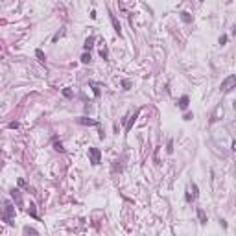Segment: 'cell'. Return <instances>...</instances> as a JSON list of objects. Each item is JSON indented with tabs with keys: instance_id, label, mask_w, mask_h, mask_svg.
Returning <instances> with one entry per match:
<instances>
[{
	"instance_id": "52a82bcc",
	"label": "cell",
	"mask_w": 236,
	"mask_h": 236,
	"mask_svg": "<svg viewBox=\"0 0 236 236\" xmlns=\"http://www.w3.org/2000/svg\"><path fill=\"white\" fill-rule=\"evenodd\" d=\"M188 103H190V98H188V96H181L177 105H179V109H183V111H184V109L188 107Z\"/></svg>"
},
{
	"instance_id": "8fae6325",
	"label": "cell",
	"mask_w": 236,
	"mask_h": 236,
	"mask_svg": "<svg viewBox=\"0 0 236 236\" xmlns=\"http://www.w3.org/2000/svg\"><path fill=\"white\" fill-rule=\"evenodd\" d=\"M197 218H199V223H207V214H205L203 208H197Z\"/></svg>"
},
{
	"instance_id": "44dd1931",
	"label": "cell",
	"mask_w": 236,
	"mask_h": 236,
	"mask_svg": "<svg viewBox=\"0 0 236 236\" xmlns=\"http://www.w3.org/2000/svg\"><path fill=\"white\" fill-rule=\"evenodd\" d=\"M63 94H65L67 98H72V90H70V89H65V90H63Z\"/></svg>"
},
{
	"instance_id": "5bb4252c",
	"label": "cell",
	"mask_w": 236,
	"mask_h": 236,
	"mask_svg": "<svg viewBox=\"0 0 236 236\" xmlns=\"http://www.w3.org/2000/svg\"><path fill=\"white\" fill-rule=\"evenodd\" d=\"M100 56H102L103 59L109 57V50H107V46H105V44H103V48H100Z\"/></svg>"
},
{
	"instance_id": "484cf974",
	"label": "cell",
	"mask_w": 236,
	"mask_h": 236,
	"mask_svg": "<svg viewBox=\"0 0 236 236\" xmlns=\"http://www.w3.org/2000/svg\"><path fill=\"white\" fill-rule=\"evenodd\" d=\"M2 166H4V162H2V160H0V170H2Z\"/></svg>"
},
{
	"instance_id": "ac0fdd59",
	"label": "cell",
	"mask_w": 236,
	"mask_h": 236,
	"mask_svg": "<svg viewBox=\"0 0 236 236\" xmlns=\"http://www.w3.org/2000/svg\"><path fill=\"white\" fill-rule=\"evenodd\" d=\"M122 87L127 90V89H131V81H129V79H122Z\"/></svg>"
},
{
	"instance_id": "cb8c5ba5",
	"label": "cell",
	"mask_w": 236,
	"mask_h": 236,
	"mask_svg": "<svg viewBox=\"0 0 236 236\" xmlns=\"http://www.w3.org/2000/svg\"><path fill=\"white\" fill-rule=\"evenodd\" d=\"M9 127H11V129H17V127H19V122H9Z\"/></svg>"
},
{
	"instance_id": "9c48e42d",
	"label": "cell",
	"mask_w": 236,
	"mask_h": 236,
	"mask_svg": "<svg viewBox=\"0 0 236 236\" xmlns=\"http://www.w3.org/2000/svg\"><path fill=\"white\" fill-rule=\"evenodd\" d=\"M78 122L83 124V125H98V122L92 120V118H78Z\"/></svg>"
},
{
	"instance_id": "9a60e30c",
	"label": "cell",
	"mask_w": 236,
	"mask_h": 236,
	"mask_svg": "<svg viewBox=\"0 0 236 236\" xmlns=\"http://www.w3.org/2000/svg\"><path fill=\"white\" fill-rule=\"evenodd\" d=\"M28 212H30V216L37 218V210H35V205H33V203H30V208H28Z\"/></svg>"
},
{
	"instance_id": "d4e9b609",
	"label": "cell",
	"mask_w": 236,
	"mask_h": 236,
	"mask_svg": "<svg viewBox=\"0 0 236 236\" xmlns=\"http://www.w3.org/2000/svg\"><path fill=\"white\" fill-rule=\"evenodd\" d=\"M192 190H194V197H195V195H197V186H195V184H192Z\"/></svg>"
},
{
	"instance_id": "3957f363",
	"label": "cell",
	"mask_w": 236,
	"mask_h": 236,
	"mask_svg": "<svg viewBox=\"0 0 236 236\" xmlns=\"http://www.w3.org/2000/svg\"><path fill=\"white\" fill-rule=\"evenodd\" d=\"M89 157H90V162L96 166V164H100V160H102V151L98 148H89Z\"/></svg>"
},
{
	"instance_id": "277c9868",
	"label": "cell",
	"mask_w": 236,
	"mask_h": 236,
	"mask_svg": "<svg viewBox=\"0 0 236 236\" xmlns=\"http://www.w3.org/2000/svg\"><path fill=\"white\" fill-rule=\"evenodd\" d=\"M11 197H13V201L19 205V207H22V195H21V190L19 188H13L11 190Z\"/></svg>"
},
{
	"instance_id": "d6986e66",
	"label": "cell",
	"mask_w": 236,
	"mask_h": 236,
	"mask_svg": "<svg viewBox=\"0 0 236 236\" xmlns=\"http://www.w3.org/2000/svg\"><path fill=\"white\" fill-rule=\"evenodd\" d=\"M90 87L94 89V96H100V87H98V85L96 83H90Z\"/></svg>"
},
{
	"instance_id": "7402d4cb",
	"label": "cell",
	"mask_w": 236,
	"mask_h": 236,
	"mask_svg": "<svg viewBox=\"0 0 236 236\" xmlns=\"http://www.w3.org/2000/svg\"><path fill=\"white\" fill-rule=\"evenodd\" d=\"M192 118H194L192 113H184V116H183V120H192Z\"/></svg>"
},
{
	"instance_id": "5b68a950",
	"label": "cell",
	"mask_w": 236,
	"mask_h": 236,
	"mask_svg": "<svg viewBox=\"0 0 236 236\" xmlns=\"http://www.w3.org/2000/svg\"><path fill=\"white\" fill-rule=\"evenodd\" d=\"M94 41H96V37H94V35H89L87 39H85V44H83V48L85 50H90L94 46Z\"/></svg>"
},
{
	"instance_id": "30bf717a",
	"label": "cell",
	"mask_w": 236,
	"mask_h": 236,
	"mask_svg": "<svg viewBox=\"0 0 236 236\" xmlns=\"http://www.w3.org/2000/svg\"><path fill=\"white\" fill-rule=\"evenodd\" d=\"M181 21L186 22V24H190V22H192V15H190L188 11H181Z\"/></svg>"
},
{
	"instance_id": "6da1fadb",
	"label": "cell",
	"mask_w": 236,
	"mask_h": 236,
	"mask_svg": "<svg viewBox=\"0 0 236 236\" xmlns=\"http://www.w3.org/2000/svg\"><path fill=\"white\" fill-rule=\"evenodd\" d=\"M13 214H15V207L9 201L4 203V208L0 210V219H4L8 225H13Z\"/></svg>"
},
{
	"instance_id": "603a6c76",
	"label": "cell",
	"mask_w": 236,
	"mask_h": 236,
	"mask_svg": "<svg viewBox=\"0 0 236 236\" xmlns=\"http://www.w3.org/2000/svg\"><path fill=\"white\" fill-rule=\"evenodd\" d=\"M225 43H227V35H222V37H219V44H222V46H223Z\"/></svg>"
},
{
	"instance_id": "4fadbf2b",
	"label": "cell",
	"mask_w": 236,
	"mask_h": 236,
	"mask_svg": "<svg viewBox=\"0 0 236 236\" xmlns=\"http://www.w3.org/2000/svg\"><path fill=\"white\" fill-rule=\"evenodd\" d=\"M166 153H168V155H172V153H173V140H172V138H170V140H168V144H166Z\"/></svg>"
},
{
	"instance_id": "ffe728a7",
	"label": "cell",
	"mask_w": 236,
	"mask_h": 236,
	"mask_svg": "<svg viewBox=\"0 0 236 236\" xmlns=\"http://www.w3.org/2000/svg\"><path fill=\"white\" fill-rule=\"evenodd\" d=\"M24 233H26V234H37V230L32 229V227H24Z\"/></svg>"
},
{
	"instance_id": "7a4b0ae2",
	"label": "cell",
	"mask_w": 236,
	"mask_h": 236,
	"mask_svg": "<svg viewBox=\"0 0 236 236\" xmlns=\"http://www.w3.org/2000/svg\"><path fill=\"white\" fill-rule=\"evenodd\" d=\"M234 83H236V76L234 74H230V76H227L222 81V92H229V90H233V87H234Z\"/></svg>"
},
{
	"instance_id": "8992f818",
	"label": "cell",
	"mask_w": 236,
	"mask_h": 236,
	"mask_svg": "<svg viewBox=\"0 0 236 236\" xmlns=\"http://www.w3.org/2000/svg\"><path fill=\"white\" fill-rule=\"evenodd\" d=\"M111 22H113V26H114V32H116L118 37H120V35H122V26H120V22L116 21V17H114V15H111Z\"/></svg>"
},
{
	"instance_id": "2e32d148",
	"label": "cell",
	"mask_w": 236,
	"mask_h": 236,
	"mask_svg": "<svg viewBox=\"0 0 236 236\" xmlns=\"http://www.w3.org/2000/svg\"><path fill=\"white\" fill-rule=\"evenodd\" d=\"M81 63L83 65H89L90 63V54H83V56H81Z\"/></svg>"
},
{
	"instance_id": "4316f807",
	"label": "cell",
	"mask_w": 236,
	"mask_h": 236,
	"mask_svg": "<svg viewBox=\"0 0 236 236\" xmlns=\"http://www.w3.org/2000/svg\"><path fill=\"white\" fill-rule=\"evenodd\" d=\"M199 2H205V0H199Z\"/></svg>"
},
{
	"instance_id": "7c38bea8",
	"label": "cell",
	"mask_w": 236,
	"mask_h": 236,
	"mask_svg": "<svg viewBox=\"0 0 236 236\" xmlns=\"http://www.w3.org/2000/svg\"><path fill=\"white\" fill-rule=\"evenodd\" d=\"M35 57H37L41 63H44V61H46V56H44V52H43L41 48H37V50H35Z\"/></svg>"
},
{
	"instance_id": "e0dca14e",
	"label": "cell",
	"mask_w": 236,
	"mask_h": 236,
	"mask_svg": "<svg viewBox=\"0 0 236 236\" xmlns=\"http://www.w3.org/2000/svg\"><path fill=\"white\" fill-rule=\"evenodd\" d=\"M54 149H56V151H59V153H63V151H65V148H63V144H61V142H56V144H54Z\"/></svg>"
},
{
	"instance_id": "ba28073f",
	"label": "cell",
	"mask_w": 236,
	"mask_h": 236,
	"mask_svg": "<svg viewBox=\"0 0 236 236\" xmlns=\"http://www.w3.org/2000/svg\"><path fill=\"white\" fill-rule=\"evenodd\" d=\"M137 116H138V111H137V113H135V114H133V116H131V118H129V120H127V124H125V131H131V127H133V124H135V122H137Z\"/></svg>"
}]
</instances>
